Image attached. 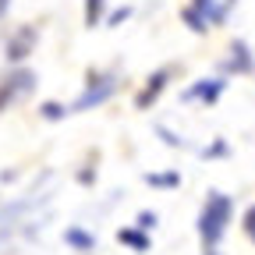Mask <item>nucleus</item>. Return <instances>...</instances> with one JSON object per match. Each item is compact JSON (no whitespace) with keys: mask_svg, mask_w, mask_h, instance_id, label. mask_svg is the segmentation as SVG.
Returning <instances> with one entry per match:
<instances>
[{"mask_svg":"<svg viewBox=\"0 0 255 255\" xmlns=\"http://www.w3.org/2000/svg\"><path fill=\"white\" fill-rule=\"evenodd\" d=\"M231 216H234V202L231 195H223V191H209L206 202H202V213H199V238H202V248L206 255H216V245L223 241L231 227Z\"/></svg>","mask_w":255,"mask_h":255,"instance_id":"1","label":"nucleus"},{"mask_svg":"<svg viewBox=\"0 0 255 255\" xmlns=\"http://www.w3.org/2000/svg\"><path fill=\"white\" fill-rule=\"evenodd\" d=\"M117 89H121V82H117L114 71H89L82 96H78L75 103H68V114H85V110H96V107L110 103L114 96H117Z\"/></svg>","mask_w":255,"mask_h":255,"instance_id":"2","label":"nucleus"},{"mask_svg":"<svg viewBox=\"0 0 255 255\" xmlns=\"http://www.w3.org/2000/svg\"><path fill=\"white\" fill-rule=\"evenodd\" d=\"M36 85H39V75L32 68H25V64L4 71V75H0V114H7L14 103L28 100V96L36 92Z\"/></svg>","mask_w":255,"mask_h":255,"instance_id":"3","label":"nucleus"},{"mask_svg":"<svg viewBox=\"0 0 255 255\" xmlns=\"http://www.w3.org/2000/svg\"><path fill=\"white\" fill-rule=\"evenodd\" d=\"M36 43H39V28L36 25H18L7 43H4V60L7 68H18V64H25L32 53H36Z\"/></svg>","mask_w":255,"mask_h":255,"instance_id":"4","label":"nucleus"},{"mask_svg":"<svg viewBox=\"0 0 255 255\" xmlns=\"http://www.w3.org/2000/svg\"><path fill=\"white\" fill-rule=\"evenodd\" d=\"M227 92V78L213 75V78H195L184 92H181V103H199V107H213L220 103V96Z\"/></svg>","mask_w":255,"mask_h":255,"instance_id":"5","label":"nucleus"},{"mask_svg":"<svg viewBox=\"0 0 255 255\" xmlns=\"http://www.w3.org/2000/svg\"><path fill=\"white\" fill-rule=\"evenodd\" d=\"M174 71H177V68H174V64H163V68H156V71H152V75L145 78V85H142V92L135 96V107H138V110H149V107H152V103L159 100V96H163V89L170 85V78H174Z\"/></svg>","mask_w":255,"mask_h":255,"instance_id":"6","label":"nucleus"},{"mask_svg":"<svg viewBox=\"0 0 255 255\" xmlns=\"http://www.w3.org/2000/svg\"><path fill=\"white\" fill-rule=\"evenodd\" d=\"M227 53L231 57L223 60V71H227V75H255V57H252L248 39H234Z\"/></svg>","mask_w":255,"mask_h":255,"instance_id":"7","label":"nucleus"},{"mask_svg":"<svg viewBox=\"0 0 255 255\" xmlns=\"http://www.w3.org/2000/svg\"><path fill=\"white\" fill-rule=\"evenodd\" d=\"M191 11H195L209 28H220V25H227V18H231V7L223 4V0H191L188 4Z\"/></svg>","mask_w":255,"mask_h":255,"instance_id":"8","label":"nucleus"},{"mask_svg":"<svg viewBox=\"0 0 255 255\" xmlns=\"http://www.w3.org/2000/svg\"><path fill=\"white\" fill-rule=\"evenodd\" d=\"M117 241H121V245H131L135 252H149V245H152L149 234L138 231V227H121V231H117Z\"/></svg>","mask_w":255,"mask_h":255,"instance_id":"9","label":"nucleus"},{"mask_svg":"<svg viewBox=\"0 0 255 255\" xmlns=\"http://www.w3.org/2000/svg\"><path fill=\"white\" fill-rule=\"evenodd\" d=\"M64 241H68L75 252H92L96 248V238L85 227H68V231H64Z\"/></svg>","mask_w":255,"mask_h":255,"instance_id":"10","label":"nucleus"},{"mask_svg":"<svg viewBox=\"0 0 255 255\" xmlns=\"http://www.w3.org/2000/svg\"><path fill=\"white\" fill-rule=\"evenodd\" d=\"M107 18V0H85V28H100Z\"/></svg>","mask_w":255,"mask_h":255,"instance_id":"11","label":"nucleus"},{"mask_svg":"<svg viewBox=\"0 0 255 255\" xmlns=\"http://www.w3.org/2000/svg\"><path fill=\"white\" fill-rule=\"evenodd\" d=\"M39 117H43V121H50V124H57V121H64V117H68V103L43 100V103H39Z\"/></svg>","mask_w":255,"mask_h":255,"instance_id":"12","label":"nucleus"},{"mask_svg":"<svg viewBox=\"0 0 255 255\" xmlns=\"http://www.w3.org/2000/svg\"><path fill=\"white\" fill-rule=\"evenodd\" d=\"M145 184L149 188H181V174L177 170H167V174H145Z\"/></svg>","mask_w":255,"mask_h":255,"instance_id":"13","label":"nucleus"},{"mask_svg":"<svg viewBox=\"0 0 255 255\" xmlns=\"http://www.w3.org/2000/svg\"><path fill=\"white\" fill-rule=\"evenodd\" d=\"M181 21H184L191 32H195V36H209V25H206L195 11H191V7H184V11H181Z\"/></svg>","mask_w":255,"mask_h":255,"instance_id":"14","label":"nucleus"},{"mask_svg":"<svg viewBox=\"0 0 255 255\" xmlns=\"http://www.w3.org/2000/svg\"><path fill=\"white\" fill-rule=\"evenodd\" d=\"M156 131H159V138H163V142H167L170 149H191V145H188V142H184V138H181L177 131H170L167 124H156Z\"/></svg>","mask_w":255,"mask_h":255,"instance_id":"15","label":"nucleus"},{"mask_svg":"<svg viewBox=\"0 0 255 255\" xmlns=\"http://www.w3.org/2000/svg\"><path fill=\"white\" fill-rule=\"evenodd\" d=\"M128 18H131V7H117V11H110V14L103 18V25H107V28H117V25H124Z\"/></svg>","mask_w":255,"mask_h":255,"instance_id":"16","label":"nucleus"},{"mask_svg":"<svg viewBox=\"0 0 255 255\" xmlns=\"http://www.w3.org/2000/svg\"><path fill=\"white\" fill-rule=\"evenodd\" d=\"M156 223H159V216H156L152 209H142L138 220H135V227H138V231H156Z\"/></svg>","mask_w":255,"mask_h":255,"instance_id":"17","label":"nucleus"},{"mask_svg":"<svg viewBox=\"0 0 255 255\" xmlns=\"http://www.w3.org/2000/svg\"><path fill=\"white\" fill-rule=\"evenodd\" d=\"M202 159H216V156H227V142H213L209 149H199Z\"/></svg>","mask_w":255,"mask_h":255,"instance_id":"18","label":"nucleus"},{"mask_svg":"<svg viewBox=\"0 0 255 255\" xmlns=\"http://www.w3.org/2000/svg\"><path fill=\"white\" fill-rule=\"evenodd\" d=\"M7 11H11V0H0V21L7 18Z\"/></svg>","mask_w":255,"mask_h":255,"instance_id":"19","label":"nucleus"},{"mask_svg":"<svg viewBox=\"0 0 255 255\" xmlns=\"http://www.w3.org/2000/svg\"><path fill=\"white\" fill-rule=\"evenodd\" d=\"M223 4H227V7H238V0H223Z\"/></svg>","mask_w":255,"mask_h":255,"instance_id":"20","label":"nucleus"},{"mask_svg":"<svg viewBox=\"0 0 255 255\" xmlns=\"http://www.w3.org/2000/svg\"><path fill=\"white\" fill-rule=\"evenodd\" d=\"M252 241H255V234H252Z\"/></svg>","mask_w":255,"mask_h":255,"instance_id":"21","label":"nucleus"}]
</instances>
